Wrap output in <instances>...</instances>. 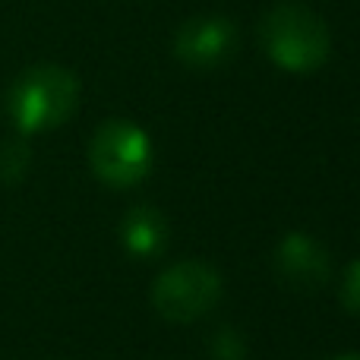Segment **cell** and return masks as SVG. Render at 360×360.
I'll use <instances>...</instances> for the list:
<instances>
[{
  "label": "cell",
  "mask_w": 360,
  "mask_h": 360,
  "mask_svg": "<svg viewBox=\"0 0 360 360\" xmlns=\"http://www.w3.org/2000/svg\"><path fill=\"white\" fill-rule=\"evenodd\" d=\"M120 234H124V243L133 253L152 256L165 243L168 224H165L158 209H152V205H136V209L127 212L124 224H120Z\"/></svg>",
  "instance_id": "obj_7"
},
{
  "label": "cell",
  "mask_w": 360,
  "mask_h": 360,
  "mask_svg": "<svg viewBox=\"0 0 360 360\" xmlns=\"http://www.w3.org/2000/svg\"><path fill=\"white\" fill-rule=\"evenodd\" d=\"M342 300H345V307H348L351 313H357V316H360V259L348 269V275H345Z\"/></svg>",
  "instance_id": "obj_8"
},
{
  "label": "cell",
  "mask_w": 360,
  "mask_h": 360,
  "mask_svg": "<svg viewBox=\"0 0 360 360\" xmlns=\"http://www.w3.org/2000/svg\"><path fill=\"white\" fill-rule=\"evenodd\" d=\"M332 360H360L357 354H342V357H332Z\"/></svg>",
  "instance_id": "obj_9"
},
{
  "label": "cell",
  "mask_w": 360,
  "mask_h": 360,
  "mask_svg": "<svg viewBox=\"0 0 360 360\" xmlns=\"http://www.w3.org/2000/svg\"><path fill=\"white\" fill-rule=\"evenodd\" d=\"M221 297V275L199 259H184L155 278L152 300L158 313L174 323H190L209 313Z\"/></svg>",
  "instance_id": "obj_4"
},
{
  "label": "cell",
  "mask_w": 360,
  "mask_h": 360,
  "mask_svg": "<svg viewBox=\"0 0 360 360\" xmlns=\"http://www.w3.org/2000/svg\"><path fill=\"white\" fill-rule=\"evenodd\" d=\"M89 165L105 184L133 186L152 168V143L133 120H105L89 143Z\"/></svg>",
  "instance_id": "obj_3"
},
{
  "label": "cell",
  "mask_w": 360,
  "mask_h": 360,
  "mask_svg": "<svg viewBox=\"0 0 360 360\" xmlns=\"http://www.w3.org/2000/svg\"><path fill=\"white\" fill-rule=\"evenodd\" d=\"M237 51V25L224 13H202L186 19L174 35V57L186 70L212 73Z\"/></svg>",
  "instance_id": "obj_5"
},
{
  "label": "cell",
  "mask_w": 360,
  "mask_h": 360,
  "mask_svg": "<svg viewBox=\"0 0 360 360\" xmlns=\"http://www.w3.org/2000/svg\"><path fill=\"white\" fill-rule=\"evenodd\" d=\"M275 269H278L281 281L297 288V291L323 288L326 278H329V253L313 237L288 234L281 240L278 253H275Z\"/></svg>",
  "instance_id": "obj_6"
},
{
  "label": "cell",
  "mask_w": 360,
  "mask_h": 360,
  "mask_svg": "<svg viewBox=\"0 0 360 360\" xmlns=\"http://www.w3.org/2000/svg\"><path fill=\"white\" fill-rule=\"evenodd\" d=\"M259 41L269 60L285 73H316L332 54V35L326 19L313 6L281 0L259 19Z\"/></svg>",
  "instance_id": "obj_1"
},
{
  "label": "cell",
  "mask_w": 360,
  "mask_h": 360,
  "mask_svg": "<svg viewBox=\"0 0 360 360\" xmlns=\"http://www.w3.org/2000/svg\"><path fill=\"white\" fill-rule=\"evenodd\" d=\"M79 105V79L60 63H35L6 89V114L19 133H44L67 124Z\"/></svg>",
  "instance_id": "obj_2"
}]
</instances>
